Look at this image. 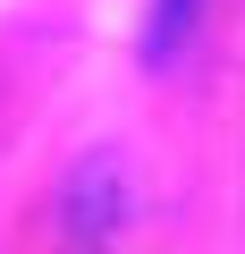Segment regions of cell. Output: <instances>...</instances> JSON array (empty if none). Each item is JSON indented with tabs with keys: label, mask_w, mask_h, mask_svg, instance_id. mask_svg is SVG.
Returning <instances> with one entry per match:
<instances>
[{
	"label": "cell",
	"mask_w": 245,
	"mask_h": 254,
	"mask_svg": "<svg viewBox=\"0 0 245 254\" xmlns=\"http://www.w3.org/2000/svg\"><path fill=\"white\" fill-rule=\"evenodd\" d=\"M195 9H203V0H152V34H144V51H152V60H169V51L186 43Z\"/></svg>",
	"instance_id": "obj_1"
}]
</instances>
